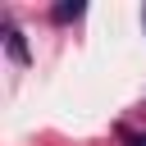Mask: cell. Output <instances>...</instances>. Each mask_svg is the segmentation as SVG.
<instances>
[{
  "label": "cell",
  "instance_id": "6da1fadb",
  "mask_svg": "<svg viewBox=\"0 0 146 146\" xmlns=\"http://www.w3.org/2000/svg\"><path fill=\"white\" fill-rule=\"evenodd\" d=\"M5 50H9L14 64H27V41H23V32H18L14 23H5Z\"/></svg>",
  "mask_w": 146,
  "mask_h": 146
},
{
  "label": "cell",
  "instance_id": "3957f363",
  "mask_svg": "<svg viewBox=\"0 0 146 146\" xmlns=\"http://www.w3.org/2000/svg\"><path fill=\"white\" fill-rule=\"evenodd\" d=\"M123 146H146V132H128V137H123Z\"/></svg>",
  "mask_w": 146,
  "mask_h": 146
},
{
  "label": "cell",
  "instance_id": "277c9868",
  "mask_svg": "<svg viewBox=\"0 0 146 146\" xmlns=\"http://www.w3.org/2000/svg\"><path fill=\"white\" fill-rule=\"evenodd\" d=\"M141 27H146V9H141Z\"/></svg>",
  "mask_w": 146,
  "mask_h": 146
},
{
  "label": "cell",
  "instance_id": "7a4b0ae2",
  "mask_svg": "<svg viewBox=\"0 0 146 146\" xmlns=\"http://www.w3.org/2000/svg\"><path fill=\"white\" fill-rule=\"evenodd\" d=\"M82 14H87V5H78V0H73V5H55V9H50V18H55V23H78Z\"/></svg>",
  "mask_w": 146,
  "mask_h": 146
}]
</instances>
